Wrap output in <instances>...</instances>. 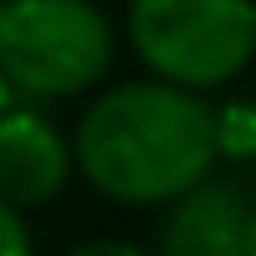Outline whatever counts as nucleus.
<instances>
[{"label":"nucleus","instance_id":"obj_3","mask_svg":"<svg viewBox=\"0 0 256 256\" xmlns=\"http://www.w3.org/2000/svg\"><path fill=\"white\" fill-rule=\"evenodd\" d=\"M126 36L151 80L201 96L251 66L256 0H131Z\"/></svg>","mask_w":256,"mask_h":256},{"label":"nucleus","instance_id":"obj_6","mask_svg":"<svg viewBox=\"0 0 256 256\" xmlns=\"http://www.w3.org/2000/svg\"><path fill=\"white\" fill-rule=\"evenodd\" d=\"M0 256H36V241H30V226L16 206L0 201Z\"/></svg>","mask_w":256,"mask_h":256},{"label":"nucleus","instance_id":"obj_8","mask_svg":"<svg viewBox=\"0 0 256 256\" xmlns=\"http://www.w3.org/2000/svg\"><path fill=\"white\" fill-rule=\"evenodd\" d=\"M241 256H256V206L246 216V241H241Z\"/></svg>","mask_w":256,"mask_h":256},{"label":"nucleus","instance_id":"obj_1","mask_svg":"<svg viewBox=\"0 0 256 256\" xmlns=\"http://www.w3.org/2000/svg\"><path fill=\"white\" fill-rule=\"evenodd\" d=\"M221 120L216 110L166 80H126L100 90L76 136V171L120 206H171L216 171Z\"/></svg>","mask_w":256,"mask_h":256},{"label":"nucleus","instance_id":"obj_4","mask_svg":"<svg viewBox=\"0 0 256 256\" xmlns=\"http://www.w3.org/2000/svg\"><path fill=\"white\" fill-rule=\"evenodd\" d=\"M70 171V141L50 116L16 100L0 110V201L6 206H46L50 196H60Z\"/></svg>","mask_w":256,"mask_h":256},{"label":"nucleus","instance_id":"obj_7","mask_svg":"<svg viewBox=\"0 0 256 256\" xmlns=\"http://www.w3.org/2000/svg\"><path fill=\"white\" fill-rule=\"evenodd\" d=\"M66 256H156V251L131 246V241H86V246H76V251H66Z\"/></svg>","mask_w":256,"mask_h":256},{"label":"nucleus","instance_id":"obj_5","mask_svg":"<svg viewBox=\"0 0 256 256\" xmlns=\"http://www.w3.org/2000/svg\"><path fill=\"white\" fill-rule=\"evenodd\" d=\"M246 216H251V196L211 171L201 186L171 201L156 256H241Z\"/></svg>","mask_w":256,"mask_h":256},{"label":"nucleus","instance_id":"obj_2","mask_svg":"<svg viewBox=\"0 0 256 256\" xmlns=\"http://www.w3.org/2000/svg\"><path fill=\"white\" fill-rule=\"evenodd\" d=\"M116 60V30L90 0H0V76L20 100L86 96Z\"/></svg>","mask_w":256,"mask_h":256},{"label":"nucleus","instance_id":"obj_9","mask_svg":"<svg viewBox=\"0 0 256 256\" xmlns=\"http://www.w3.org/2000/svg\"><path fill=\"white\" fill-rule=\"evenodd\" d=\"M10 100H16V96H10V86H6V76H0V110H6Z\"/></svg>","mask_w":256,"mask_h":256}]
</instances>
